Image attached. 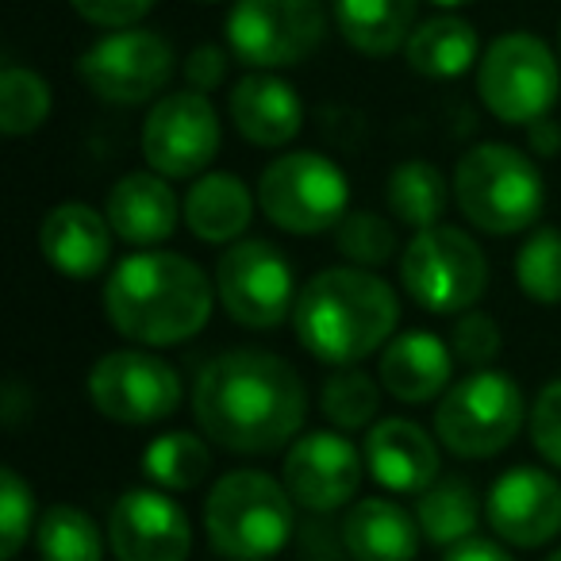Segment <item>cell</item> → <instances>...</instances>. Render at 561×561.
I'll list each match as a JSON object with an SVG mask.
<instances>
[{"label": "cell", "instance_id": "cell-1", "mask_svg": "<svg viewBox=\"0 0 561 561\" xmlns=\"http://www.w3.org/2000/svg\"><path fill=\"white\" fill-rule=\"evenodd\" d=\"M305 412V381L270 351L219 354L193 385L196 423L227 454H277L300 438Z\"/></svg>", "mask_w": 561, "mask_h": 561}, {"label": "cell", "instance_id": "cell-2", "mask_svg": "<svg viewBox=\"0 0 561 561\" xmlns=\"http://www.w3.org/2000/svg\"><path fill=\"white\" fill-rule=\"evenodd\" d=\"M216 289L196 262L170 250H139L112 270L104 285V316L139 346H178L211 320Z\"/></svg>", "mask_w": 561, "mask_h": 561}, {"label": "cell", "instance_id": "cell-3", "mask_svg": "<svg viewBox=\"0 0 561 561\" xmlns=\"http://www.w3.org/2000/svg\"><path fill=\"white\" fill-rule=\"evenodd\" d=\"M400 300L385 277L362 265L320 270L297 293L293 328L316 362L358 366L369 354L385 351L397 335Z\"/></svg>", "mask_w": 561, "mask_h": 561}, {"label": "cell", "instance_id": "cell-4", "mask_svg": "<svg viewBox=\"0 0 561 561\" xmlns=\"http://www.w3.org/2000/svg\"><path fill=\"white\" fill-rule=\"evenodd\" d=\"M204 535L224 561H270L297 535V500L262 469H231L204 500Z\"/></svg>", "mask_w": 561, "mask_h": 561}, {"label": "cell", "instance_id": "cell-5", "mask_svg": "<svg viewBox=\"0 0 561 561\" xmlns=\"http://www.w3.org/2000/svg\"><path fill=\"white\" fill-rule=\"evenodd\" d=\"M454 201L477 231L519 234L542 216L546 181L519 147L481 142L466 150L454 170Z\"/></svg>", "mask_w": 561, "mask_h": 561}, {"label": "cell", "instance_id": "cell-6", "mask_svg": "<svg viewBox=\"0 0 561 561\" xmlns=\"http://www.w3.org/2000/svg\"><path fill=\"white\" fill-rule=\"evenodd\" d=\"M523 389L504 369H473L443 392L435 412V438L466 461L504 454L527 420Z\"/></svg>", "mask_w": 561, "mask_h": 561}, {"label": "cell", "instance_id": "cell-7", "mask_svg": "<svg viewBox=\"0 0 561 561\" xmlns=\"http://www.w3.org/2000/svg\"><path fill=\"white\" fill-rule=\"evenodd\" d=\"M400 285L431 316H461L489 289V262L473 234L458 227H423L400 254Z\"/></svg>", "mask_w": 561, "mask_h": 561}, {"label": "cell", "instance_id": "cell-8", "mask_svg": "<svg viewBox=\"0 0 561 561\" xmlns=\"http://www.w3.org/2000/svg\"><path fill=\"white\" fill-rule=\"evenodd\" d=\"M257 204L265 219L289 234H323L343 224L351 204V181L316 150H293L270 162L257 181Z\"/></svg>", "mask_w": 561, "mask_h": 561}, {"label": "cell", "instance_id": "cell-9", "mask_svg": "<svg viewBox=\"0 0 561 561\" xmlns=\"http://www.w3.org/2000/svg\"><path fill=\"white\" fill-rule=\"evenodd\" d=\"M477 93L500 124H535V119L550 116V108L558 104V58L538 35H500L481 58Z\"/></svg>", "mask_w": 561, "mask_h": 561}, {"label": "cell", "instance_id": "cell-10", "mask_svg": "<svg viewBox=\"0 0 561 561\" xmlns=\"http://www.w3.org/2000/svg\"><path fill=\"white\" fill-rule=\"evenodd\" d=\"M216 297L234 323L254 331L280 328L297 308L289 257L265 239H239L216 265Z\"/></svg>", "mask_w": 561, "mask_h": 561}, {"label": "cell", "instance_id": "cell-11", "mask_svg": "<svg viewBox=\"0 0 561 561\" xmlns=\"http://www.w3.org/2000/svg\"><path fill=\"white\" fill-rule=\"evenodd\" d=\"M328 35L320 0H234L227 43L254 70H280L316 55Z\"/></svg>", "mask_w": 561, "mask_h": 561}, {"label": "cell", "instance_id": "cell-12", "mask_svg": "<svg viewBox=\"0 0 561 561\" xmlns=\"http://www.w3.org/2000/svg\"><path fill=\"white\" fill-rule=\"evenodd\" d=\"M89 400L104 420L147 427L181 408V374L150 351H112L89 369Z\"/></svg>", "mask_w": 561, "mask_h": 561}, {"label": "cell", "instance_id": "cell-13", "mask_svg": "<svg viewBox=\"0 0 561 561\" xmlns=\"http://www.w3.org/2000/svg\"><path fill=\"white\" fill-rule=\"evenodd\" d=\"M219 154V116L196 89L170 93L142 119V158L170 181L201 178Z\"/></svg>", "mask_w": 561, "mask_h": 561}, {"label": "cell", "instance_id": "cell-14", "mask_svg": "<svg viewBox=\"0 0 561 561\" xmlns=\"http://www.w3.org/2000/svg\"><path fill=\"white\" fill-rule=\"evenodd\" d=\"M78 73L101 101L142 104L158 96L173 78V47L154 32L119 27L108 39L93 43L81 55Z\"/></svg>", "mask_w": 561, "mask_h": 561}, {"label": "cell", "instance_id": "cell-15", "mask_svg": "<svg viewBox=\"0 0 561 561\" xmlns=\"http://www.w3.org/2000/svg\"><path fill=\"white\" fill-rule=\"evenodd\" d=\"M366 477V450L351 443L339 431H308L285 454L280 481L305 507L308 515H331L346 507L362 489Z\"/></svg>", "mask_w": 561, "mask_h": 561}, {"label": "cell", "instance_id": "cell-16", "mask_svg": "<svg viewBox=\"0 0 561 561\" xmlns=\"http://www.w3.org/2000/svg\"><path fill=\"white\" fill-rule=\"evenodd\" d=\"M108 542L116 561H185L193 550V527L170 492L131 489L112 507Z\"/></svg>", "mask_w": 561, "mask_h": 561}, {"label": "cell", "instance_id": "cell-17", "mask_svg": "<svg viewBox=\"0 0 561 561\" xmlns=\"http://www.w3.org/2000/svg\"><path fill=\"white\" fill-rule=\"evenodd\" d=\"M484 515L500 542L538 550L561 530V481L538 466L507 469L492 481Z\"/></svg>", "mask_w": 561, "mask_h": 561}, {"label": "cell", "instance_id": "cell-18", "mask_svg": "<svg viewBox=\"0 0 561 561\" xmlns=\"http://www.w3.org/2000/svg\"><path fill=\"white\" fill-rule=\"evenodd\" d=\"M112 224L93 204L66 201L47 211L39 227V250L47 265L62 277L89 280L108 265L112 257Z\"/></svg>", "mask_w": 561, "mask_h": 561}, {"label": "cell", "instance_id": "cell-19", "mask_svg": "<svg viewBox=\"0 0 561 561\" xmlns=\"http://www.w3.org/2000/svg\"><path fill=\"white\" fill-rule=\"evenodd\" d=\"M366 466L369 477L389 492L420 496L423 489L438 481V446L420 423L389 415V420H377L369 427Z\"/></svg>", "mask_w": 561, "mask_h": 561}, {"label": "cell", "instance_id": "cell-20", "mask_svg": "<svg viewBox=\"0 0 561 561\" xmlns=\"http://www.w3.org/2000/svg\"><path fill=\"white\" fill-rule=\"evenodd\" d=\"M454 351L431 331H404L392 335V343L381 351V366H377V381L385 385L389 397L400 404H427V400L443 397L454 381Z\"/></svg>", "mask_w": 561, "mask_h": 561}, {"label": "cell", "instance_id": "cell-21", "mask_svg": "<svg viewBox=\"0 0 561 561\" xmlns=\"http://www.w3.org/2000/svg\"><path fill=\"white\" fill-rule=\"evenodd\" d=\"M108 216L116 239L131 247H158L178 231L181 201L170 188V178L147 170V173H124L108 193Z\"/></svg>", "mask_w": 561, "mask_h": 561}, {"label": "cell", "instance_id": "cell-22", "mask_svg": "<svg viewBox=\"0 0 561 561\" xmlns=\"http://www.w3.org/2000/svg\"><path fill=\"white\" fill-rule=\"evenodd\" d=\"M231 119L254 147H285L305 127V104L277 73H247L231 89Z\"/></svg>", "mask_w": 561, "mask_h": 561}, {"label": "cell", "instance_id": "cell-23", "mask_svg": "<svg viewBox=\"0 0 561 561\" xmlns=\"http://www.w3.org/2000/svg\"><path fill=\"white\" fill-rule=\"evenodd\" d=\"M343 542L354 561H415L423 530L415 512L400 507L397 500L369 496L346 512Z\"/></svg>", "mask_w": 561, "mask_h": 561}, {"label": "cell", "instance_id": "cell-24", "mask_svg": "<svg viewBox=\"0 0 561 561\" xmlns=\"http://www.w3.org/2000/svg\"><path fill=\"white\" fill-rule=\"evenodd\" d=\"M254 216V196L234 173H201L185 196V224L201 242H239Z\"/></svg>", "mask_w": 561, "mask_h": 561}, {"label": "cell", "instance_id": "cell-25", "mask_svg": "<svg viewBox=\"0 0 561 561\" xmlns=\"http://www.w3.org/2000/svg\"><path fill=\"white\" fill-rule=\"evenodd\" d=\"M343 39L369 58H385L415 32V0H335Z\"/></svg>", "mask_w": 561, "mask_h": 561}, {"label": "cell", "instance_id": "cell-26", "mask_svg": "<svg viewBox=\"0 0 561 561\" xmlns=\"http://www.w3.org/2000/svg\"><path fill=\"white\" fill-rule=\"evenodd\" d=\"M404 55L408 66L423 78H461L477 62V32L461 16H435L408 35Z\"/></svg>", "mask_w": 561, "mask_h": 561}, {"label": "cell", "instance_id": "cell-27", "mask_svg": "<svg viewBox=\"0 0 561 561\" xmlns=\"http://www.w3.org/2000/svg\"><path fill=\"white\" fill-rule=\"evenodd\" d=\"M415 519L431 546H454L469 538L481 523V500L466 477H438L415 500Z\"/></svg>", "mask_w": 561, "mask_h": 561}, {"label": "cell", "instance_id": "cell-28", "mask_svg": "<svg viewBox=\"0 0 561 561\" xmlns=\"http://www.w3.org/2000/svg\"><path fill=\"white\" fill-rule=\"evenodd\" d=\"M454 196V185H446V178L435 170L431 162H400L397 170L389 173V185H385V201H389V211L400 219V224L415 227H435L443 219L446 204Z\"/></svg>", "mask_w": 561, "mask_h": 561}, {"label": "cell", "instance_id": "cell-29", "mask_svg": "<svg viewBox=\"0 0 561 561\" xmlns=\"http://www.w3.org/2000/svg\"><path fill=\"white\" fill-rule=\"evenodd\" d=\"M142 473L162 492H188L211 473V446L193 431H165L142 450Z\"/></svg>", "mask_w": 561, "mask_h": 561}, {"label": "cell", "instance_id": "cell-30", "mask_svg": "<svg viewBox=\"0 0 561 561\" xmlns=\"http://www.w3.org/2000/svg\"><path fill=\"white\" fill-rule=\"evenodd\" d=\"M35 546L43 561H101L104 542L93 515L73 504H55L35 527Z\"/></svg>", "mask_w": 561, "mask_h": 561}, {"label": "cell", "instance_id": "cell-31", "mask_svg": "<svg viewBox=\"0 0 561 561\" xmlns=\"http://www.w3.org/2000/svg\"><path fill=\"white\" fill-rule=\"evenodd\" d=\"M515 280L535 305H561V231L535 227L515 254Z\"/></svg>", "mask_w": 561, "mask_h": 561}, {"label": "cell", "instance_id": "cell-32", "mask_svg": "<svg viewBox=\"0 0 561 561\" xmlns=\"http://www.w3.org/2000/svg\"><path fill=\"white\" fill-rule=\"evenodd\" d=\"M320 408L339 431H362L377 423V408H381V389L369 374L354 366H339V374H331L323 381Z\"/></svg>", "mask_w": 561, "mask_h": 561}, {"label": "cell", "instance_id": "cell-33", "mask_svg": "<svg viewBox=\"0 0 561 561\" xmlns=\"http://www.w3.org/2000/svg\"><path fill=\"white\" fill-rule=\"evenodd\" d=\"M50 116V85L35 70L9 66L0 73V131L9 139L32 135Z\"/></svg>", "mask_w": 561, "mask_h": 561}, {"label": "cell", "instance_id": "cell-34", "mask_svg": "<svg viewBox=\"0 0 561 561\" xmlns=\"http://www.w3.org/2000/svg\"><path fill=\"white\" fill-rule=\"evenodd\" d=\"M397 227L377 211H346L335 227V250L351 265L362 270H381L397 257Z\"/></svg>", "mask_w": 561, "mask_h": 561}, {"label": "cell", "instance_id": "cell-35", "mask_svg": "<svg viewBox=\"0 0 561 561\" xmlns=\"http://www.w3.org/2000/svg\"><path fill=\"white\" fill-rule=\"evenodd\" d=\"M35 492L16 469H0V558L12 561L32 538Z\"/></svg>", "mask_w": 561, "mask_h": 561}, {"label": "cell", "instance_id": "cell-36", "mask_svg": "<svg viewBox=\"0 0 561 561\" xmlns=\"http://www.w3.org/2000/svg\"><path fill=\"white\" fill-rule=\"evenodd\" d=\"M500 343H504V335H500L496 320L484 312H461L450 331L454 358L469 369H489L492 358L500 354Z\"/></svg>", "mask_w": 561, "mask_h": 561}, {"label": "cell", "instance_id": "cell-37", "mask_svg": "<svg viewBox=\"0 0 561 561\" xmlns=\"http://www.w3.org/2000/svg\"><path fill=\"white\" fill-rule=\"evenodd\" d=\"M530 443L553 469H561V381L538 392L530 408Z\"/></svg>", "mask_w": 561, "mask_h": 561}, {"label": "cell", "instance_id": "cell-38", "mask_svg": "<svg viewBox=\"0 0 561 561\" xmlns=\"http://www.w3.org/2000/svg\"><path fill=\"white\" fill-rule=\"evenodd\" d=\"M73 9L101 27H131L154 9V0H73Z\"/></svg>", "mask_w": 561, "mask_h": 561}, {"label": "cell", "instance_id": "cell-39", "mask_svg": "<svg viewBox=\"0 0 561 561\" xmlns=\"http://www.w3.org/2000/svg\"><path fill=\"white\" fill-rule=\"evenodd\" d=\"M227 73V55L219 47H196L193 55L185 58V81L196 89V93H208V89H216L219 81H224Z\"/></svg>", "mask_w": 561, "mask_h": 561}, {"label": "cell", "instance_id": "cell-40", "mask_svg": "<svg viewBox=\"0 0 561 561\" xmlns=\"http://www.w3.org/2000/svg\"><path fill=\"white\" fill-rule=\"evenodd\" d=\"M443 561H515V558L500 542H492V538L469 535V538H461V542L446 546Z\"/></svg>", "mask_w": 561, "mask_h": 561}, {"label": "cell", "instance_id": "cell-41", "mask_svg": "<svg viewBox=\"0 0 561 561\" xmlns=\"http://www.w3.org/2000/svg\"><path fill=\"white\" fill-rule=\"evenodd\" d=\"M527 142L538 158H553L561 150V127L550 116L535 119V124H527Z\"/></svg>", "mask_w": 561, "mask_h": 561}, {"label": "cell", "instance_id": "cell-42", "mask_svg": "<svg viewBox=\"0 0 561 561\" xmlns=\"http://www.w3.org/2000/svg\"><path fill=\"white\" fill-rule=\"evenodd\" d=\"M435 4H443V9H458V4H469V0H435Z\"/></svg>", "mask_w": 561, "mask_h": 561}, {"label": "cell", "instance_id": "cell-43", "mask_svg": "<svg viewBox=\"0 0 561 561\" xmlns=\"http://www.w3.org/2000/svg\"><path fill=\"white\" fill-rule=\"evenodd\" d=\"M546 561H561V546H558V550H553V553H550V558H546Z\"/></svg>", "mask_w": 561, "mask_h": 561}, {"label": "cell", "instance_id": "cell-44", "mask_svg": "<svg viewBox=\"0 0 561 561\" xmlns=\"http://www.w3.org/2000/svg\"><path fill=\"white\" fill-rule=\"evenodd\" d=\"M204 4H216V0H204Z\"/></svg>", "mask_w": 561, "mask_h": 561}, {"label": "cell", "instance_id": "cell-45", "mask_svg": "<svg viewBox=\"0 0 561 561\" xmlns=\"http://www.w3.org/2000/svg\"><path fill=\"white\" fill-rule=\"evenodd\" d=\"M558 50H561V39H558Z\"/></svg>", "mask_w": 561, "mask_h": 561}]
</instances>
